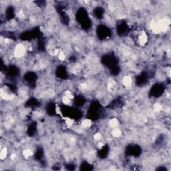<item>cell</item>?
<instances>
[{
  "label": "cell",
  "mask_w": 171,
  "mask_h": 171,
  "mask_svg": "<svg viewBox=\"0 0 171 171\" xmlns=\"http://www.w3.org/2000/svg\"><path fill=\"white\" fill-rule=\"evenodd\" d=\"M97 33L99 37H100L101 39H104V38H106L107 37H108L109 35L111 34V31H110L109 28H107L106 26L100 25L98 26Z\"/></svg>",
  "instance_id": "obj_1"
},
{
  "label": "cell",
  "mask_w": 171,
  "mask_h": 171,
  "mask_svg": "<svg viewBox=\"0 0 171 171\" xmlns=\"http://www.w3.org/2000/svg\"><path fill=\"white\" fill-rule=\"evenodd\" d=\"M164 92L163 86L161 84H156L152 87L151 89V94L154 97H158Z\"/></svg>",
  "instance_id": "obj_2"
},
{
  "label": "cell",
  "mask_w": 171,
  "mask_h": 171,
  "mask_svg": "<svg viewBox=\"0 0 171 171\" xmlns=\"http://www.w3.org/2000/svg\"><path fill=\"white\" fill-rule=\"evenodd\" d=\"M128 30V25H127L126 22H122L118 25L117 31L118 34L124 35L126 32V31Z\"/></svg>",
  "instance_id": "obj_3"
},
{
  "label": "cell",
  "mask_w": 171,
  "mask_h": 171,
  "mask_svg": "<svg viewBox=\"0 0 171 171\" xmlns=\"http://www.w3.org/2000/svg\"><path fill=\"white\" fill-rule=\"evenodd\" d=\"M104 9L100 7H98L94 10V14L95 15V17L98 19L102 18L104 16Z\"/></svg>",
  "instance_id": "obj_4"
}]
</instances>
